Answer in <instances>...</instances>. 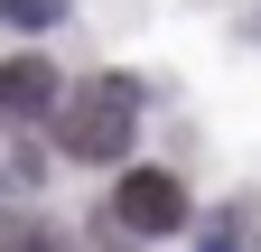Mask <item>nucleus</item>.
Instances as JSON below:
<instances>
[{
  "instance_id": "20e7f679",
  "label": "nucleus",
  "mask_w": 261,
  "mask_h": 252,
  "mask_svg": "<svg viewBox=\"0 0 261 252\" xmlns=\"http://www.w3.org/2000/svg\"><path fill=\"white\" fill-rule=\"evenodd\" d=\"M0 19H10V28H56L65 0H0Z\"/></svg>"
},
{
  "instance_id": "f03ea898",
  "label": "nucleus",
  "mask_w": 261,
  "mask_h": 252,
  "mask_svg": "<svg viewBox=\"0 0 261 252\" xmlns=\"http://www.w3.org/2000/svg\"><path fill=\"white\" fill-rule=\"evenodd\" d=\"M112 215L130 234H177L187 224V187L168 178V168H130L121 187H112Z\"/></svg>"
},
{
  "instance_id": "f257e3e1",
  "label": "nucleus",
  "mask_w": 261,
  "mask_h": 252,
  "mask_svg": "<svg viewBox=\"0 0 261 252\" xmlns=\"http://www.w3.org/2000/svg\"><path fill=\"white\" fill-rule=\"evenodd\" d=\"M130 131H140V75H84L56 103V149L75 168H112L130 149Z\"/></svg>"
},
{
  "instance_id": "7ed1b4c3",
  "label": "nucleus",
  "mask_w": 261,
  "mask_h": 252,
  "mask_svg": "<svg viewBox=\"0 0 261 252\" xmlns=\"http://www.w3.org/2000/svg\"><path fill=\"white\" fill-rule=\"evenodd\" d=\"M0 103H10L19 121H38L56 103V66H47V56H10V66H0Z\"/></svg>"
},
{
  "instance_id": "39448f33",
  "label": "nucleus",
  "mask_w": 261,
  "mask_h": 252,
  "mask_svg": "<svg viewBox=\"0 0 261 252\" xmlns=\"http://www.w3.org/2000/svg\"><path fill=\"white\" fill-rule=\"evenodd\" d=\"M10 252H56V234L47 224H10Z\"/></svg>"
},
{
  "instance_id": "423d86ee",
  "label": "nucleus",
  "mask_w": 261,
  "mask_h": 252,
  "mask_svg": "<svg viewBox=\"0 0 261 252\" xmlns=\"http://www.w3.org/2000/svg\"><path fill=\"white\" fill-rule=\"evenodd\" d=\"M205 252H233V234H215V243H205Z\"/></svg>"
}]
</instances>
